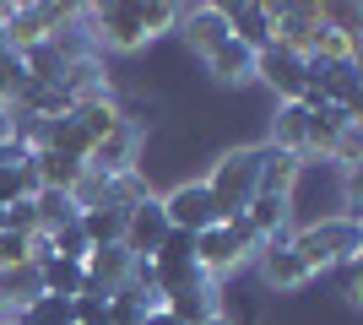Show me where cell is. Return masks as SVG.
I'll return each instance as SVG.
<instances>
[{"mask_svg": "<svg viewBox=\"0 0 363 325\" xmlns=\"http://www.w3.org/2000/svg\"><path fill=\"white\" fill-rule=\"evenodd\" d=\"M363 249V222L358 217H315V222H298L293 228V255L303 261V271L309 277H325V271H336V266L358 261Z\"/></svg>", "mask_w": 363, "mask_h": 325, "instance_id": "1", "label": "cell"}, {"mask_svg": "<svg viewBox=\"0 0 363 325\" xmlns=\"http://www.w3.org/2000/svg\"><path fill=\"white\" fill-rule=\"evenodd\" d=\"M255 255H260V239L250 233L244 217H223L206 233H196V266L206 282H223L233 271H244V266H255Z\"/></svg>", "mask_w": 363, "mask_h": 325, "instance_id": "2", "label": "cell"}, {"mask_svg": "<svg viewBox=\"0 0 363 325\" xmlns=\"http://www.w3.org/2000/svg\"><path fill=\"white\" fill-rule=\"evenodd\" d=\"M82 33L98 55H136L152 44L147 16L136 0H108V6H82Z\"/></svg>", "mask_w": 363, "mask_h": 325, "instance_id": "3", "label": "cell"}, {"mask_svg": "<svg viewBox=\"0 0 363 325\" xmlns=\"http://www.w3.org/2000/svg\"><path fill=\"white\" fill-rule=\"evenodd\" d=\"M201 185L212 190L217 217H244V206L260 195V152L255 147H228V152H217L212 173H206Z\"/></svg>", "mask_w": 363, "mask_h": 325, "instance_id": "4", "label": "cell"}, {"mask_svg": "<svg viewBox=\"0 0 363 325\" xmlns=\"http://www.w3.org/2000/svg\"><path fill=\"white\" fill-rule=\"evenodd\" d=\"M0 22H6V49L28 55V49L60 38L65 28L82 22V6H55V0H22V6H0Z\"/></svg>", "mask_w": 363, "mask_h": 325, "instance_id": "5", "label": "cell"}, {"mask_svg": "<svg viewBox=\"0 0 363 325\" xmlns=\"http://www.w3.org/2000/svg\"><path fill=\"white\" fill-rule=\"evenodd\" d=\"M250 81H266L277 93V103H303V98H309V60L293 55V49H282V44H266L255 55Z\"/></svg>", "mask_w": 363, "mask_h": 325, "instance_id": "6", "label": "cell"}, {"mask_svg": "<svg viewBox=\"0 0 363 325\" xmlns=\"http://www.w3.org/2000/svg\"><path fill=\"white\" fill-rule=\"evenodd\" d=\"M157 201H163L168 228H179V233H206L212 222H223V217H217V206H212V190L201 185V179H179V185L163 190Z\"/></svg>", "mask_w": 363, "mask_h": 325, "instance_id": "7", "label": "cell"}, {"mask_svg": "<svg viewBox=\"0 0 363 325\" xmlns=\"http://www.w3.org/2000/svg\"><path fill=\"white\" fill-rule=\"evenodd\" d=\"M87 173H98V179H125V173H141V130H130V125L108 130V136L87 152Z\"/></svg>", "mask_w": 363, "mask_h": 325, "instance_id": "8", "label": "cell"}, {"mask_svg": "<svg viewBox=\"0 0 363 325\" xmlns=\"http://www.w3.org/2000/svg\"><path fill=\"white\" fill-rule=\"evenodd\" d=\"M163 239H168V217H163V201H157V195H141L136 206H125V239L120 244L130 249L136 261H152Z\"/></svg>", "mask_w": 363, "mask_h": 325, "instance_id": "9", "label": "cell"}, {"mask_svg": "<svg viewBox=\"0 0 363 325\" xmlns=\"http://www.w3.org/2000/svg\"><path fill=\"white\" fill-rule=\"evenodd\" d=\"M82 271H87V293L114 298V293H125V287H130L136 255H130L125 244H108V249H92L87 261H82Z\"/></svg>", "mask_w": 363, "mask_h": 325, "instance_id": "10", "label": "cell"}, {"mask_svg": "<svg viewBox=\"0 0 363 325\" xmlns=\"http://www.w3.org/2000/svg\"><path fill=\"white\" fill-rule=\"evenodd\" d=\"M255 271H260V282H266V293H303V287L315 282L303 271V261L293 255V244H260Z\"/></svg>", "mask_w": 363, "mask_h": 325, "instance_id": "11", "label": "cell"}, {"mask_svg": "<svg viewBox=\"0 0 363 325\" xmlns=\"http://www.w3.org/2000/svg\"><path fill=\"white\" fill-rule=\"evenodd\" d=\"M223 22H228V38L244 44L250 55H260V49L272 44V16H266L260 0H233V6H223Z\"/></svg>", "mask_w": 363, "mask_h": 325, "instance_id": "12", "label": "cell"}, {"mask_svg": "<svg viewBox=\"0 0 363 325\" xmlns=\"http://www.w3.org/2000/svg\"><path fill=\"white\" fill-rule=\"evenodd\" d=\"M255 152H260V195H288L293 201V190L303 179V157L282 152L272 141H255Z\"/></svg>", "mask_w": 363, "mask_h": 325, "instance_id": "13", "label": "cell"}, {"mask_svg": "<svg viewBox=\"0 0 363 325\" xmlns=\"http://www.w3.org/2000/svg\"><path fill=\"white\" fill-rule=\"evenodd\" d=\"M179 38L190 44V55H206V49H217L228 38V22H223V6H184L179 16Z\"/></svg>", "mask_w": 363, "mask_h": 325, "instance_id": "14", "label": "cell"}, {"mask_svg": "<svg viewBox=\"0 0 363 325\" xmlns=\"http://www.w3.org/2000/svg\"><path fill=\"white\" fill-rule=\"evenodd\" d=\"M201 65H206V76L223 81V87H239V81H250V71H255V55L244 44H233V38H223L217 49H206L201 55Z\"/></svg>", "mask_w": 363, "mask_h": 325, "instance_id": "15", "label": "cell"}, {"mask_svg": "<svg viewBox=\"0 0 363 325\" xmlns=\"http://www.w3.org/2000/svg\"><path fill=\"white\" fill-rule=\"evenodd\" d=\"M76 228L87 233V244H92V249H108V244H120V239H125V206H114V201L82 206Z\"/></svg>", "mask_w": 363, "mask_h": 325, "instance_id": "16", "label": "cell"}, {"mask_svg": "<svg viewBox=\"0 0 363 325\" xmlns=\"http://www.w3.org/2000/svg\"><path fill=\"white\" fill-rule=\"evenodd\" d=\"M272 147H282V152L303 157V147H309V108L303 103H277L272 108Z\"/></svg>", "mask_w": 363, "mask_h": 325, "instance_id": "17", "label": "cell"}, {"mask_svg": "<svg viewBox=\"0 0 363 325\" xmlns=\"http://www.w3.org/2000/svg\"><path fill=\"white\" fill-rule=\"evenodd\" d=\"M71 120H76V130L98 147V141L108 136V130H120V103H114V93L108 98H82V103H71Z\"/></svg>", "mask_w": 363, "mask_h": 325, "instance_id": "18", "label": "cell"}, {"mask_svg": "<svg viewBox=\"0 0 363 325\" xmlns=\"http://www.w3.org/2000/svg\"><path fill=\"white\" fill-rule=\"evenodd\" d=\"M33 173H38V190H65L71 195L76 185H82V173H87V163H76V157L65 152H33Z\"/></svg>", "mask_w": 363, "mask_h": 325, "instance_id": "19", "label": "cell"}, {"mask_svg": "<svg viewBox=\"0 0 363 325\" xmlns=\"http://www.w3.org/2000/svg\"><path fill=\"white\" fill-rule=\"evenodd\" d=\"M38 282H44V293H60V298H76V293H87V271L76 261H38Z\"/></svg>", "mask_w": 363, "mask_h": 325, "instance_id": "20", "label": "cell"}, {"mask_svg": "<svg viewBox=\"0 0 363 325\" xmlns=\"http://www.w3.org/2000/svg\"><path fill=\"white\" fill-rule=\"evenodd\" d=\"M33 212H38V228L55 233V228H71L76 217H82V206H76L65 190H38V195H33Z\"/></svg>", "mask_w": 363, "mask_h": 325, "instance_id": "21", "label": "cell"}, {"mask_svg": "<svg viewBox=\"0 0 363 325\" xmlns=\"http://www.w3.org/2000/svg\"><path fill=\"white\" fill-rule=\"evenodd\" d=\"M28 65H22V55L16 49H0V108H11L16 98L28 93Z\"/></svg>", "mask_w": 363, "mask_h": 325, "instance_id": "22", "label": "cell"}, {"mask_svg": "<svg viewBox=\"0 0 363 325\" xmlns=\"http://www.w3.org/2000/svg\"><path fill=\"white\" fill-rule=\"evenodd\" d=\"M16 266H33V239L0 228V271H16Z\"/></svg>", "mask_w": 363, "mask_h": 325, "instance_id": "23", "label": "cell"}, {"mask_svg": "<svg viewBox=\"0 0 363 325\" xmlns=\"http://www.w3.org/2000/svg\"><path fill=\"white\" fill-rule=\"evenodd\" d=\"M71 325H108V298L104 293H76L71 298Z\"/></svg>", "mask_w": 363, "mask_h": 325, "instance_id": "24", "label": "cell"}, {"mask_svg": "<svg viewBox=\"0 0 363 325\" xmlns=\"http://www.w3.org/2000/svg\"><path fill=\"white\" fill-rule=\"evenodd\" d=\"M336 282H342V304H347V309H358V304H363V287H358V261L336 266Z\"/></svg>", "mask_w": 363, "mask_h": 325, "instance_id": "25", "label": "cell"}, {"mask_svg": "<svg viewBox=\"0 0 363 325\" xmlns=\"http://www.w3.org/2000/svg\"><path fill=\"white\" fill-rule=\"evenodd\" d=\"M157 255H190V261H196V233H179V228H168V239L157 244Z\"/></svg>", "mask_w": 363, "mask_h": 325, "instance_id": "26", "label": "cell"}, {"mask_svg": "<svg viewBox=\"0 0 363 325\" xmlns=\"http://www.w3.org/2000/svg\"><path fill=\"white\" fill-rule=\"evenodd\" d=\"M141 325H184V320H179V314H168L163 304H157V309H147V320H141Z\"/></svg>", "mask_w": 363, "mask_h": 325, "instance_id": "27", "label": "cell"}, {"mask_svg": "<svg viewBox=\"0 0 363 325\" xmlns=\"http://www.w3.org/2000/svg\"><path fill=\"white\" fill-rule=\"evenodd\" d=\"M196 325H239V320H233V314H228V309H212V314H206V320H196Z\"/></svg>", "mask_w": 363, "mask_h": 325, "instance_id": "28", "label": "cell"}, {"mask_svg": "<svg viewBox=\"0 0 363 325\" xmlns=\"http://www.w3.org/2000/svg\"><path fill=\"white\" fill-rule=\"evenodd\" d=\"M0 49H6V22H0Z\"/></svg>", "mask_w": 363, "mask_h": 325, "instance_id": "29", "label": "cell"}, {"mask_svg": "<svg viewBox=\"0 0 363 325\" xmlns=\"http://www.w3.org/2000/svg\"><path fill=\"white\" fill-rule=\"evenodd\" d=\"M0 325H11V314H0Z\"/></svg>", "mask_w": 363, "mask_h": 325, "instance_id": "30", "label": "cell"}, {"mask_svg": "<svg viewBox=\"0 0 363 325\" xmlns=\"http://www.w3.org/2000/svg\"><path fill=\"white\" fill-rule=\"evenodd\" d=\"M0 228H6V212H0Z\"/></svg>", "mask_w": 363, "mask_h": 325, "instance_id": "31", "label": "cell"}]
</instances>
